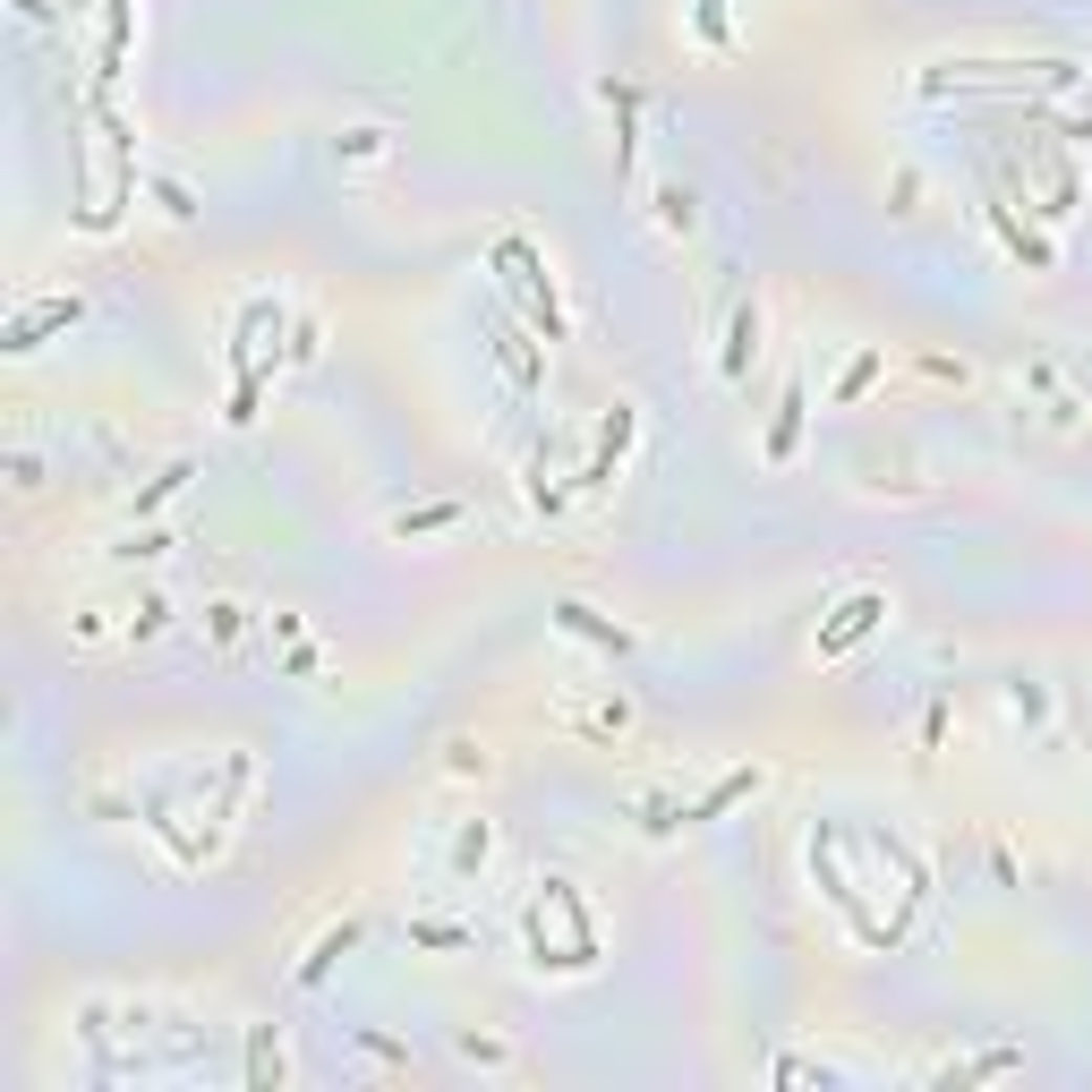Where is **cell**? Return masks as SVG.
<instances>
[{
	"mask_svg": "<svg viewBox=\"0 0 1092 1092\" xmlns=\"http://www.w3.org/2000/svg\"><path fill=\"white\" fill-rule=\"evenodd\" d=\"M350 939H359V922H342V930H325V939H316V956H307V965H299V982L316 990V982H325V973H334V956H342Z\"/></svg>",
	"mask_w": 1092,
	"mask_h": 1092,
	"instance_id": "6da1fadb",
	"label": "cell"
},
{
	"mask_svg": "<svg viewBox=\"0 0 1092 1092\" xmlns=\"http://www.w3.org/2000/svg\"><path fill=\"white\" fill-rule=\"evenodd\" d=\"M751 342H759V307H743V316H734V342H726V376H743V367H751Z\"/></svg>",
	"mask_w": 1092,
	"mask_h": 1092,
	"instance_id": "7a4b0ae2",
	"label": "cell"
},
{
	"mask_svg": "<svg viewBox=\"0 0 1092 1092\" xmlns=\"http://www.w3.org/2000/svg\"><path fill=\"white\" fill-rule=\"evenodd\" d=\"M871 615H879V598H854V606H845V623H837V631H828V640H819V649H845V640H854V631H862Z\"/></svg>",
	"mask_w": 1092,
	"mask_h": 1092,
	"instance_id": "3957f363",
	"label": "cell"
},
{
	"mask_svg": "<svg viewBox=\"0 0 1092 1092\" xmlns=\"http://www.w3.org/2000/svg\"><path fill=\"white\" fill-rule=\"evenodd\" d=\"M658 222H666V231H691V188H658Z\"/></svg>",
	"mask_w": 1092,
	"mask_h": 1092,
	"instance_id": "277c9868",
	"label": "cell"
},
{
	"mask_svg": "<svg viewBox=\"0 0 1092 1092\" xmlns=\"http://www.w3.org/2000/svg\"><path fill=\"white\" fill-rule=\"evenodd\" d=\"M444 521H462V504H435V512H402V521H393V530L410 538V530H444Z\"/></svg>",
	"mask_w": 1092,
	"mask_h": 1092,
	"instance_id": "5b68a950",
	"label": "cell"
},
{
	"mask_svg": "<svg viewBox=\"0 0 1092 1092\" xmlns=\"http://www.w3.org/2000/svg\"><path fill=\"white\" fill-rule=\"evenodd\" d=\"M384 154V128H350V163H376Z\"/></svg>",
	"mask_w": 1092,
	"mask_h": 1092,
	"instance_id": "8992f818",
	"label": "cell"
}]
</instances>
